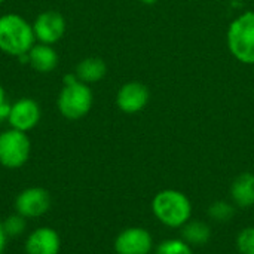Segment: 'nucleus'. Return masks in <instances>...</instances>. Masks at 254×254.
<instances>
[{"label":"nucleus","instance_id":"8","mask_svg":"<svg viewBox=\"0 0 254 254\" xmlns=\"http://www.w3.org/2000/svg\"><path fill=\"white\" fill-rule=\"evenodd\" d=\"M33 30L39 43L54 45L65 33V19L57 10H46L37 15L33 22Z\"/></svg>","mask_w":254,"mask_h":254},{"label":"nucleus","instance_id":"14","mask_svg":"<svg viewBox=\"0 0 254 254\" xmlns=\"http://www.w3.org/2000/svg\"><path fill=\"white\" fill-rule=\"evenodd\" d=\"M182 240H185L190 247H202L211 240V228L202 220H189L180 228Z\"/></svg>","mask_w":254,"mask_h":254},{"label":"nucleus","instance_id":"7","mask_svg":"<svg viewBox=\"0 0 254 254\" xmlns=\"http://www.w3.org/2000/svg\"><path fill=\"white\" fill-rule=\"evenodd\" d=\"M113 247L116 254H150L153 250V237L144 228H127L118 234Z\"/></svg>","mask_w":254,"mask_h":254},{"label":"nucleus","instance_id":"23","mask_svg":"<svg viewBox=\"0 0 254 254\" xmlns=\"http://www.w3.org/2000/svg\"><path fill=\"white\" fill-rule=\"evenodd\" d=\"M3 1H4V0H0V3H3Z\"/></svg>","mask_w":254,"mask_h":254},{"label":"nucleus","instance_id":"16","mask_svg":"<svg viewBox=\"0 0 254 254\" xmlns=\"http://www.w3.org/2000/svg\"><path fill=\"white\" fill-rule=\"evenodd\" d=\"M208 216L217 223H228L235 216V205L228 201H214L208 207Z\"/></svg>","mask_w":254,"mask_h":254},{"label":"nucleus","instance_id":"15","mask_svg":"<svg viewBox=\"0 0 254 254\" xmlns=\"http://www.w3.org/2000/svg\"><path fill=\"white\" fill-rule=\"evenodd\" d=\"M107 73L106 63L98 57H88L82 60L76 67V76L83 83H95L101 80Z\"/></svg>","mask_w":254,"mask_h":254},{"label":"nucleus","instance_id":"20","mask_svg":"<svg viewBox=\"0 0 254 254\" xmlns=\"http://www.w3.org/2000/svg\"><path fill=\"white\" fill-rule=\"evenodd\" d=\"M7 240H9V237L6 235V232H4V229H3V223L0 222V254L4 253Z\"/></svg>","mask_w":254,"mask_h":254},{"label":"nucleus","instance_id":"12","mask_svg":"<svg viewBox=\"0 0 254 254\" xmlns=\"http://www.w3.org/2000/svg\"><path fill=\"white\" fill-rule=\"evenodd\" d=\"M231 199L238 208L247 210L254 205V174L241 173L231 185Z\"/></svg>","mask_w":254,"mask_h":254},{"label":"nucleus","instance_id":"10","mask_svg":"<svg viewBox=\"0 0 254 254\" xmlns=\"http://www.w3.org/2000/svg\"><path fill=\"white\" fill-rule=\"evenodd\" d=\"M60 234L49 226H40L30 232L24 243L25 254H60Z\"/></svg>","mask_w":254,"mask_h":254},{"label":"nucleus","instance_id":"4","mask_svg":"<svg viewBox=\"0 0 254 254\" xmlns=\"http://www.w3.org/2000/svg\"><path fill=\"white\" fill-rule=\"evenodd\" d=\"M228 45L238 61L254 64V12L243 13L231 24Z\"/></svg>","mask_w":254,"mask_h":254},{"label":"nucleus","instance_id":"13","mask_svg":"<svg viewBox=\"0 0 254 254\" xmlns=\"http://www.w3.org/2000/svg\"><path fill=\"white\" fill-rule=\"evenodd\" d=\"M28 64L39 73H51L58 65V54L52 45L34 43L28 51Z\"/></svg>","mask_w":254,"mask_h":254},{"label":"nucleus","instance_id":"22","mask_svg":"<svg viewBox=\"0 0 254 254\" xmlns=\"http://www.w3.org/2000/svg\"><path fill=\"white\" fill-rule=\"evenodd\" d=\"M141 1H143L144 4H155L158 0H141Z\"/></svg>","mask_w":254,"mask_h":254},{"label":"nucleus","instance_id":"11","mask_svg":"<svg viewBox=\"0 0 254 254\" xmlns=\"http://www.w3.org/2000/svg\"><path fill=\"white\" fill-rule=\"evenodd\" d=\"M149 103V89L140 82H128L119 91L116 97L118 107L125 113H138Z\"/></svg>","mask_w":254,"mask_h":254},{"label":"nucleus","instance_id":"3","mask_svg":"<svg viewBox=\"0 0 254 254\" xmlns=\"http://www.w3.org/2000/svg\"><path fill=\"white\" fill-rule=\"evenodd\" d=\"M92 103L94 95L91 88L80 80L64 85L57 100L60 113L68 121H77L86 116L92 107Z\"/></svg>","mask_w":254,"mask_h":254},{"label":"nucleus","instance_id":"18","mask_svg":"<svg viewBox=\"0 0 254 254\" xmlns=\"http://www.w3.org/2000/svg\"><path fill=\"white\" fill-rule=\"evenodd\" d=\"M1 223H3L4 232H6V235L9 238L21 237L25 232V228H27V219H24L18 213H15L12 216H7L4 219V222H1Z\"/></svg>","mask_w":254,"mask_h":254},{"label":"nucleus","instance_id":"5","mask_svg":"<svg viewBox=\"0 0 254 254\" xmlns=\"http://www.w3.org/2000/svg\"><path fill=\"white\" fill-rule=\"evenodd\" d=\"M31 153V141L27 132L9 128L0 132V165L7 170L24 167Z\"/></svg>","mask_w":254,"mask_h":254},{"label":"nucleus","instance_id":"2","mask_svg":"<svg viewBox=\"0 0 254 254\" xmlns=\"http://www.w3.org/2000/svg\"><path fill=\"white\" fill-rule=\"evenodd\" d=\"M36 36L33 24L18 13H6L0 16V51L12 55L22 57L34 46Z\"/></svg>","mask_w":254,"mask_h":254},{"label":"nucleus","instance_id":"21","mask_svg":"<svg viewBox=\"0 0 254 254\" xmlns=\"http://www.w3.org/2000/svg\"><path fill=\"white\" fill-rule=\"evenodd\" d=\"M7 101H6V94H4V89H3V86L0 85V107L1 106H4Z\"/></svg>","mask_w":254,"mask_h":254},{"label":"nucleus","instance_id":"1","mask_svg":"<svg viewBox=\"0 0 254 254\" xmlns=\"http://www.w3.org/2000/svg\"><path fill=\"white\" fill-rule=\"evenodd\" d=\"M152 213L164 226L180 229L192 219V202L186 193L176 189H165L153 196Z\"/></svg>","mask_w":254,"mask_h":254},{"label":"nucleus","instance_id":"6","mask_svg":"<svg viewBox=\"0 0 254 254\" xmlns=\"http://www.w3.org/2000/svg\"><path fill=\"white\" fill-rule=\"evenodd\" d=\"M51 208L49 192L39 186H31L21 190L15 198V213L24 219H37L46 214Z\"/></svg>","mask_w":254,"mask_h":254},{"label":"nucleus","instance_id":"9","mask_svg":"<svg viewBox=\"0 0 254 254\" xmlns=\"http://www.w3.org/2000/svg\"><path fill=\"white\" fill-rule=\"evenodd\" d=\"M40 116H42L40 107L34 100L21 98L10 106L7 122L10 128L22 132H28L39 124Z\"/></svg>","mask_w":254,"mask_h":254},{"label":"nucleus","instance_id":"19","mask_svg":"<svg viewBox=\"0 0 254 254\" xmlns=\"http://www.w3.org/2000/svg\"><path fill=\"white\" fill-rule=\"evenodd\" d=\"M235 244L240 254H254V226L244 228L237 235Z\"/></svg>","mask_w":254,"mask_h":254},{"label":"nucleus","instance_id":"17","mask_svg":"<svg viewBox=\"0 0 254 254\" xmlns=\"http://www.w3.org/2000/svg\"><path fill=\"white\" fill-rule=\"evenodd\" d=\"M155 254H193V247L182 238H168L158 244Z\"/></svg>","mask_w":254,"mask_h":254}]
</instances>
